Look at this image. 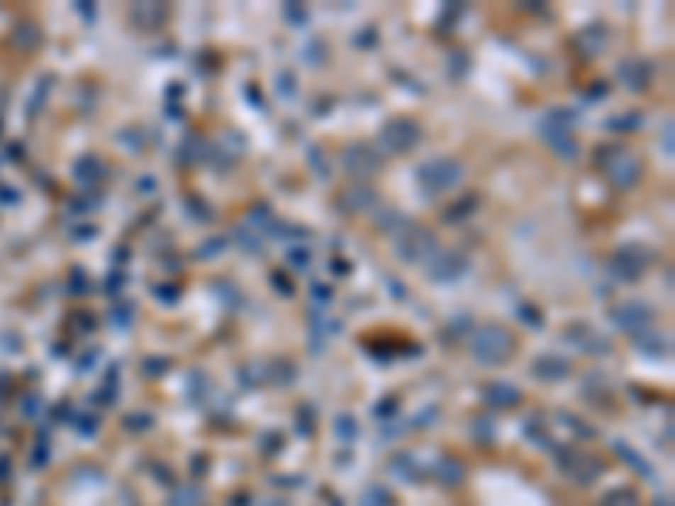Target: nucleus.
I'll use <instances>...</instances> for the list:
<instances>
[{
	"instance_id": "obj_1",
	"label": "nucleus",
	"mask_w": 675,
	"mask_h": 506,
	"mask_svg": "<svg viewBox=\"0 0 675 506\" xmlns=\"http://www.w3.org/2000/svg\"><path fill=\"white\" fill-rule=\"evenodd\" d=\"M473 354H476V361H483V365L503 361L506 354H510V334H503L500 327L479 331V334L473 337Z\"/></svg>"
},
{
	"instance_id": "obj_2",
	"label": "nucleus",
	"mask_w": 675,
	"mask_h": 506,
	"mask_svg": "<svg viewBox=\"0 0 675 506\" xmlns=\"http://www.w3.org/2000/svg\"><path fill=\"white\" fill-rule=\"evenodd\" d=\"M419 179L433 193H439V189H450V186L459 183V169L452 166V162H429V166H422Z\"/></svg>"
},
{
	"instance_id": "obj_3",
	"label": "nucleus",
	"mask_w": 675,
	"mask_h": 506,
	"mask_svg": "<svg viewBox=\"0 0 675 506\" xmlns=\"http://www.w3.org/2000/svg\"><path fill=\"white\" fill-rule=\"evenodd\" d=\"M486 402H490L493 408L517 405V402H520V392H517L513 385H503V381H500V385H493L490 392H486Z\"/></svg>"
},
{
	"instance_id": "obj_4",
	"label": "nucleus",
	"mask_w": 675,
	"mask_h": 506,
	"mask_svg": "<svg viewBox=\"0 0 675 506\" xmlns=\"http://www.w3.org/2000/svg\"><path fill=\"white\" fill-rule=\"evenodd\" d=\"M385 135H389V139L395 135V149H408L412 142L419 139V132H415V125H412V122H395V125L385 128Z\"/></svg>"
},
{
	"instance_id": "obj_5",
	"label": "nucleus",
	"mask_w": 675,
	"mask_h": 506,
	"mask_svg": "<svg viewBox=\"0 0 675 506\" xmlns=\"http://www.w3.org/2000/svg\"><path fill=\"white\" fill-rule=\"evenodd\" d=\"M621 78L628 81V88H645L648 84V64H642V61H638V64L625 61V64H621Z\"/></svg>"
},
{
	"instance_id": "obj_6",
	"label": "nucleus",
	"mask_w": 675,
	"mask_h": 506,
	"mask_svg": "<svg viewBox=\"0 0 675 506\" xmlns=\"http://www.w3.org/2000/svg\"><path fill=\"white\" fill-rule=\"evenodd\" d=\"M534 371L537 375H547V378H564V375L571 371V365H567L564 358H557V361H554V358H540L534 365Z\"/></svg>"
},
{
	"instance_id": "obj_7",
	"label": "nucleus",
	"mask_w": 675,
	"mask_h": 506,
	"mask_svg": "<svg viewBox=\"0 0 675 506\" xmlns=\"http://www.w3.org/2000/svg\"><path fill=\"white\" fill-rule=\"evenodd\" d=\"M601 506H638V496L632 490H615L601 500Z\"/></svg>"
},
{
	"instance_id": "obj_8",
	"label": "nucleus",
	"mask_w": 675,
	"mask_h": 506,
	"mask_svg": "<svg viewBox=\"0 0 675 506\" xmlns=\"http://www.w3.org/2000/svg\"><path fill=\"white\" fill-rule=\"evenodd\" d=\"M615 449H618L621 456L628 459V466H635V469H638L642 476H652V469H648V466H645V459H642L638 452H628V446H625V442H615Z\"/></svg>"
},
{
	"instance_id": "obj_9",
	"label": "nucleus",
	"mask_w": 675,
	"mask_h": 506,
	"mask_svg": "<svg viewBox=\"0 0 675 506\" xmlns=\"http://www.w3.org/2000/svg\"><path fill=\"white\" fill-rule=\"evenodd\" d=\"M385 503H389V496H385V493H381L379 486H375V490L368 493V506H385Z\"/></svg>"
}]
</instances>
